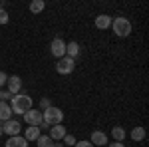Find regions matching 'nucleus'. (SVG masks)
Segmentation results:
<instances>
[{
    "instance_id": "1",
    "label": "nucleus",
    "mask_w": 149,
    "mask_h": 147,
    "mask_svg": "<svg viewBox=\"0 0 149 147\" xmlns=\"http://www.w3.org/2000/svg\"><path fill=\"white\" fill-rule=\"evenodd\" d=\"M10 109L12 113H18V115H24V113L28 111V109H32V105H34V100L26 93V91H20V93H16V95H12L10 98Z\"/></svg>"
},
{
    "instance_id": "2",
    "label": "nucleus",
    "mask_w": 149,
    "mask_h": 147,
    "mask_svg": "<svg viewBox=\"0 0 149 147\" xmlns=\"http://www.w3.org/2000/svg\"><path fill=\"white\" fill-rule=\"evenodd\" d=\"M42 121L44 123H48L50 127L52 125H60L62 121H64V111L60 109V107H48V109H44L42 111Z\"/></svg>"
},
{
    "instance_id": "3",
    "label": "nucleus",
    "mask_w": 149,
    "mask_h": 147,
    "mask_svg": "<svg viewBox=\"0 0 149 147\" xmlns=\"http://www.w3.org/2000/svg\"><path fill=\"white\" fill-rule=\"evenodd\" d=\"M111 30L115 32V36H119V38H127V36L131 34V22L123 18V16H117L111 20Z\"/></svg>"
},
{
    "instance_id": "4",
    "label": "nucleus",
    "mask_w": 149,
    "mask_h": 147,
    "mask_svg": "<svg viewBox=\"0 0 149 147\" xmlns=\"http://www.w3.org/2000/svg\"><path fill=\"white\" fill-rule=\"evenodd\" d=\"M2 133H6L8 137H14V135H20L22 133V123L18 119H8L2 123Z\"/></svg>"
},
{
    "instance_id": "5",
    "label": "nucleus",
    "mask_w": 149,
    "mask_h": 147,
    "mask_svg": "<svg viewBox=\"0 0 149 147\" xmlns=\"http://www.w3.org/2000/svg\"><path fill=\"white\" fill-rule=\"evenodd\" d=\"M74 68H76V62H74L72 58H68V56L60 58V60H58V64H56V72H58V74H62V76L72 74Z\"/></svg>"
},
{
    "instance_id": "6",
    "label": "nucleus",
    "mask_w": 149,
    "mask_h": 147,
    "mask_svg": "<svg viewBox=\"0 0 149 147\" xmlns=\"http://www.w3.org/2000/svg\"><path fill=\"white\" fill-rule=\"evenodd\" d=\"M50 54L56 58V60L64 58L66 56V42H64L62 38H54L52 44H50Z\"/></svg>"
},
{
    "instance_id": "7",
    "label": "nucleus",
    "mask_w": 149,
    "mask_h": 147,
    "mask_svg": "<svg viewBox=\"0 0 149 147\" xmlns=\"http://www.w3.org/2000/svg\"><path fill=\"white\" fill-rule=\"evenodd\" d=\"M24 121L28 125H36V127H38V125L42 123V111H40V109H34V107L28 109V111L24 113Z\"/></svg>"
},
{
    "instance_id": "8",
    "label": "nucleus",
    "mask_w": 149,
    "mask_h": 147,
    "mask_svg": "<svg viewBox=\"0 0 149 147\" xmlns=\"http://www.w3.org/2000/svg\"><path fill=\"white\" fill-rule=\"evenodd\" d=\"M6 86H8L10 95H16V93L22 91V79H20V76H10L8 82H6Z\"/></svg>"
},
{
    "instance_id": "9",
    "label": "nucleus",
    "mask_w": 149,
    "mask_h": 147,
    "mask_svg": "<svg viewBox=\"0 0 149 147\" xmlns=\"http://www.w3.org/2000/svg\"><path fill=\"white\" fill-rule=\"evenodd\" d=\"M66 127L60 123V125H52L50 127V137H52V141H62L64 137H66Z\"/></svg>"
},
{
    "instance_id": "10",
    "label": "nucleus",
    "mask_w": 149,
    "mask_h": 147,
    "mask_svg": "<svg viewBox=\"0 0 149 147\" xmlns=\"http://www.w3.org/2000/svg\"><path fill=\"white\" fill-rule=\"evenodd\" d=\"M111 16H107V14H100V16H95V28H100V30H107V28H111Z\"/></svg>"
},
{
    "instance_id": "11",
    "label": "nucleus",
    "mask_w": 149,
    "mask_h": 147,
    "mask_svg": "<svg viewBox=\"0 0 149 147\" xmlns=\"http://www.w3.org/2000/svg\"><path fill=\"white\" fill-rule=\"evenodd\" d=\"M90 143L93 147L95 145H105L107 143V135H105V131H100V129H95L92 133V139H90Z\"/></svg>"
},
{
    "instance_id": "12",
    "label": "nucleus",
    "mask_w": 149,
    "mask_h": 147,
    "mask_svg": "<svg viewBox=\"0 0 149 147\" xmlns=\"http://www.w3.org/2000/svg\"><path fill=\"white\" fill-rule=\"evenodd\" d=\"M40 135H42V129L36 127V125H30V127H26V133H24L22 137L26 139V141H36Z\"/></svg>"
},
{
    "instance_id": "13",
    "label": "nucleus",
    "mask_w": 149,
    "mask_h": 147,
    "mask_svg": "<svg viewBox=\"0 0 149 147\" xmlns=\"http://www.w3.org/2000/svg\"><path fill=\"white\" fill-rule=\"evenodd\" d=\"M8 119H12L10 105H8V102H0V121L4 123V121H8Z\"/></svg>"
},
{
    "instance_id": "14",
    "label": "nucleus",
    "mask_w": 149,
    "mask_h": 147,
    "mask_svg": "<svg viewBox=\"0 0 149 147\" xmlns=\"http://www.w3.org/2000/svg\"><path fill=\"white\" fill-rule=\"evenodd\" d=\"M6 147H28V141L22 135H14V137H8Z\"/></svg>"
},
{
    "instance_id": "15",
    "label": "nucleus",
    "mask_w": 149,
    "mask_h": 147,
    "mask_svg": "<svg viewBox=\"0 0 149 147\" xmlns=\"http://www.w3.org/2000/svg\"><path fill=\"white\" fill-rule=\"evenodd\" d=\"M78 54H80V44H78V42H70V44H66V56L68 58L76 60Z\"/></svg>"
},
{
    "instance_id": "16",
    "label": "nucleus",
    "mask_w": 149,
    "mask_h": 147,
    "mask_svg": "<svg viewBox=\"0 0 149 147\" xmlns=\"http://www.w3.org/2000/svg\"><path fill=\"white\" fill-rule=\"evenodd\" d=\"M129 135H131L133 141H143V139H145V127H139V125H137V127H133Z\"/></svg>"
},
{
    "instance_id": "17",
    "label": "nucleus",
    "mask_w": 149,
    "mask_h": 147,
    "mask_svg": "<svg viewBox=\"0 0 149 147\" xmlns=\"http://www.w3.org/2000/svg\"><path fill=\"white\" fill-rule=\"evenodd\" d=\"M54 143H56V141H52L50 135H40L36 139V145L38 147H54Z\"/></svg>"
},
{
    "instance_id": "18",
    "label": "nucleus",
    "mask_w": 149,
    "mask_h": 147,
    "mask_svg": "<svg viewBox=\"0 0 149 147\" xmlns=\"http://www.w3.org/2000/svg\"><path fill=\"white\" fill-rule=\"evenodd\" d=\"M44 8H46V2H44V0H34V2H30V12H32V14H40Z\"/></svg>"
},
{
    "instance_id": "19",
    "label": "nucleus",
    "mask_w": 149,
    "mask_h": 147,
    "mask_svg": "<svg viewBox=\"0 0 149 147\" xmlns=\"http://www.w3.org/2000/svg\"><path fill=\"white\" fill-rule=\"evenodd\" d=\"M111 135H113V139L115 141H121V143H123V139H125V129H123V127H119V125H117V127H113V129H111Z\"/></svg>"
},
{
    "instance_id": "20",
    "label": "nucleus",
    "mask_w": 149,
    "mask_h": 147,
    "mask_svg": "<svg viewBox=\"0 0 149 147\" xmlns=\"http://www.w3.org/2000/svg\"><path fill=\"white\" fill-rule=\"evenodd\" d=\"M62 143H64V145H68V147H74L76 143H78V139L72 135V133H66V137L62 139Z\"/></svg>"
},
{
    "instance_id": "21",
    "label": "nucleus",
    "mask_w": 149,
    "mask_h": 147,
    "mask_svg": "<svg viewBox=\"0 0 149 147\" xmlns=\"http://www.w3.org/2000/svg\"><path fill=\"white\" fill-rule=\"evenodd\" d=\"M48 107H52V102H50L48 98H42V100H40V111H44Z\"/></svg>"
},
{
    "instance_id": "22",
    "label": "nucleus",
    "mask_w": 149,
    "mask_h": 147,
    "mask_svg": "<svg viewBox=\"0 0 149 147\" xmlns=\"http://www.w3.org/2000/svg\"><path fill=\"white\" fill-rule=\"evenodd\" d=\"M8 20H10L8 12L4 10V8H0V24H8Z\"/></svg>"
},
{
    "instance_id": "23",
    "label": "nucleus",
    "mask_w": 149,
    "mask_h": 147,
    "mask_svg": "<svg viewBox=\"0 0 149 147\" xmlns=\"http://www.w3.org/2000/svg\"><path fill=\"white\" fill-rule=\"evenodd\" d=\"M6 100H10V91L8 90H0V102H6Z\"/></svg>"
},
{
    "instance_id": "24",
    "label": "nucleus",
    "mask_w": 149,
    "mask_h": 147,
    "mask_svg": "<svg viewBox=\"0 0 149 147\" xmlns=\"http://www.w3.org/2000/svg\"><path fill=\"white\" fill-rule=\"evenodd\" d=\"M6 82H8V74H6V72H0V88H2Z\"/></svg>"
},
{
    "instance_id": "25",
    "label": "nucleus",
    "mask_w": 149,
    "mask_h": 147,
    "mask_svg": "<svg viewBox=\"0 0 149 147\" xmlns=\"http://www.w3.org/2000/svg\"><path fill=\"white\" fill-rule=\"evenodd\" d=\"M74 147H93V145L90 143V141H88V139H84V141H78V143H76Z\"/></svg>"
},
{
    "instance_id": "26",
    "label": "nucleus",
    "mask_w": 149,
    "mask_h": 147,
    "mask_svg": "<svg viewBox=\"0 0 149 147\" xmlns=\"http://www.w3.org/2000/svg\"><path fill=\"white\" fill-rule=\"evenodd\" d=\"M107 147H125V145H123L121 141H113V143H109Z\"/></svg>"
},
{
    "instance_id": "27",
    "label": "nucleus",
    "mask_w": 149,
    "mask_h": 147,
    "mask_svg": "<svg viewBox=\"0 0 149 147\" xmlns=\"http://www.w3.org/2000/svg\"><path fill=\"white\" fill-rule=\"evenodd\" d=\"M54 147H64V143H62V141H58V143H54Z\"/></svg>"
},
{
    "instance_id": "28",
    "label": "nucleus",
    "mask_w": 149,
    "mask_h": 147,
    "mask_svg": "<svg viewBox=\"0 0 149 147\" xmlns=\"http://www.w3.org/2000/svg\"><path fill=\"white\" fill-rule=\"evenodd\" d=\"M0 135H2V123H0Z\"/></svg>"
},
{
    "instance_id": "29",
    "label": "nucleus",
    "mask_w": 149,
    "mask_h": 147,
    "mask_svg": "<svg viewBox=\"0 0 149 147\" xmlns=\"http://www.w3.org/2000/svg\"><path fill=\"white\" fill-rule=\"evenodd\" d=\"M2 6H4V4H2V2H0V8H2Z\"/></svg>"
}]
</instances>
